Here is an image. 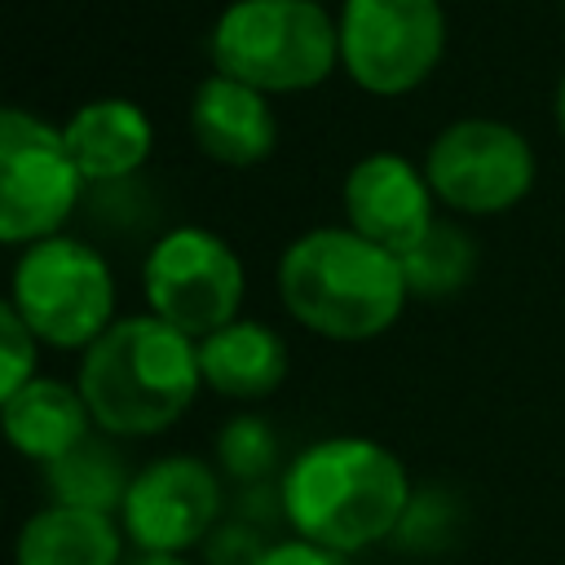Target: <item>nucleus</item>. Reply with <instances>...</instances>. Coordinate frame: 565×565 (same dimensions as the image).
Listing matches in <instances>:
<instances>
[{
	"label": "nucleus",
	"instance_id": "nucleus-6",
	"mask_svg": "<svg viewBox=\"0 0 565 565\" xmlns=\"http://www.w3.org/2000/svg\"><path fill=\"white\" fill-rule=\"evenodd\" d=\"M84 172L71 159L62 124L40 119L35 110H0V243L31 247L53 234H66L71 212L84 194Z\"/></svg>",
	"mask_w": 565,
	"mask_h": 565
},
{
	"label": "nucleus",
	"instance_id": "nucleus-8",
	"mask_svg": "<svg viewBox=\"0 0 565 565\" xmlns=\"http://www.w3.org/2000/svg\"><path fill=\"white\" fill-rule=\"evenodd\" d=\"M424 177L437 194V207L455 216H499L525 203L539 177V159L516 124L463 115L428 141Z\"/></svg>",
	"mask_w": 565,
	"mask_h": 565
},
{
	"label": "nucleus",
	"instance_id": "nucleus-1",
	"mask_svg": "<svg viewBox=\"0 0 565 565\" xmlns=\"http://www.w3.org/2000/svg\"><path fill=\"white\" fill-rule=\"evenodd\" d=\"M411 503L406 463L384 441L358 433L309 441L278 477V508L291 534L340 556H358L397 534Z\"/></svg>",
	"mask_w": 565,
	"mask_h": 565
},
{
	"label": "nucleus",
	"instance_id": "nucleus-22",
	"mask_svg": "<svg viewBox=\"0 0 565 565\" xmlns=\"http://www.w3.org/2000/svg\"><path fill=\"white\" fill-rule=\"evenodd\" d=\"M552 119H556V132H561V141H565V71H561L556 93H552Z\"/></svg>",
	"mask_w": 565,
	"mask_h": 565
},
{
	"label": "nucleus",
	"instance_id": "nucleus-13",
	"mask_svg": "<svg viewBox=\"0 0 565 565\" xmlns=\"http://www.w3.org/2000/svg\"><path fill=\"white\" fill-rule=\"evenodd\" d=\"M62 132L88 185H115L137 177L154 150V124L132 97H93L71 110Z\"/></svg>",
	"mask_w": 565,
	"mask_h": 565
},
{
	"label": "nucleus",
	"instance_id": "nucleus-11",
	"mask_svg": "<svg viewBox=\"0 0 565 565\" xmlns=\"http://www.w3.org/2000/svg\"><path fill=\"white\" fill-rule=\"evenodd\" d=\"M340 207H344L349 230L388 247L393 256L415 247L437 221V194L424 177V163H415L397 150L362 154L344 172Z\"/></svg>",
	"mask_w": 565,
	"mask_h": 565
},
{
	"label": "nucleus",
	"instance_id": "nucleus-19",
	"mask_svg": "<svg viewBox=\"0 0 565 565\" xmlns=\"http://www.w3.org/2000/svg\"><path fill=\"white\" fill-rule=\"evenodd\" d=\"M216 468L230 481H265L278 472V433L269 428V419L243 411L234 419H225V428L216 433Z\"/></svg>",
	"mask_w": 565,
	"mask_h": 565
},
{
	"label": "nucleus",
	"instance_id": "nucleus-16",
	"mask_svg": "<svg viewBox=\"0 0 565 565\" xmlns=\"http://www.w3.org/2000/svg\"><path fill=\"white\" fill-rule=\"evenodd\" d=\"M128 534L119 516L44 503L31 512L13 539V565H124Z\"/></svg>",
	"mask_w": 565,
	"mask_h": 565
},
{
	"label": "nucleus",
	"instance_id": "nucleus-23",
	"mask_svg": "<svg viewBox=\"0 0 565 565\" xmlns=\"http://www.w3.org/2000/svg\"><path fill=\"white\" fill-rule=\"evenodd\" d=\"M132 565H199V561H190V556H137Z\"/></svg>",
	"mask_w": 565,
	"mask_h": 565
},
{
	"label": "nucleus",
	"instance_id": "nucleus-20",
	"mask_svg": "<svg viewBox=\"0 0 565 565\" xmlns=\"http://www.w3.org/2000/svg\"><path fill=\"white\" fill-rule=\"evenodd\" d=\"M40 375V340L22 322V313L4 300L0 305V397L18 393Z\"/></svg>",
	"mask_w": 565,
	"mask_h": 565
},
{
	"label": "nucleus",
	"instance_id": "nucleus-18",
	"mask_svg": "<svg viewBox=\"0 0 565 565\" xmlns=\"http://www.w3.org/2000/svg\"><path fill=\"white\" fill-rule=\"evenodd\" d=\"M477 243L472 234L459 225V221H446L437 216L433 230L402 252V274H406V287L411 296L419 300H450L455 291H463L477 274Z\"/></svg>",
	"mask_w": 565,
	"mask_h": 565
},
{
	"label": "nucleus",
	"instance_id": "nucleus-4",
	"mask_svg": "<svg viewBox=\"0 0 565 565\" xmlns=\"http://www.w3.org/2000/svg\"><path fill=\"white\" fill-rule=\"evenodd\" d=\"M207 62L247 88L296 97L331 79L340 31L322 0H230L207 31Z\"/></svg>",
	"mask_w": 565,
	"mask_h": 565
},
{
	"label": "nucleus",
	"instance_id": "nucleus-15",
	"mask_svg": "<svg viewBox=\"0 0 565 565\" xmlns=\"http://www.w3.org/2000/svg\"><path fill=\"white\" fill-rule=\"evenodd\" d=\"M287 340L260 318H234L199 340L203 388L230 402H260L287 380Z\"/></svg>",
	"mask_w": 565,
	"mask_h": 565
},
{
	"label": "nucleus",
	"instance_id": "nucleus-21",
	"mask_svg": "<svg viewBox=\"0 0 565 565\" xmlns=\"http://www.w3.org/2000/svg\"><path fill=\"white\" fill-rule=\"evenodd\" d=\"M256 565H349V556L340 552H327L318 543H305V539H278V543H265V552L256 556Z\"/></svg>",
	"mask_w": 565,
	"mask_h": 565
},
{
	"label": "nucleus",
	"instance_id": "nucleus-17",
	"mask_svg": "<svg viewBox=\"0 0 565 565\" xmlns=\"http://www.w3.org/2000/svg\"><path fill=\"white\" fill-rule=\"evenodd\" d=\"M49 494L53 503L71 508H93L119 516L124 494L132 486V468L119 459V450L106 441V433H93L84 446H75L66 459L49 463Z\"/></svg>",
	"mask_w": 565,
	"mask_h": 565
},
{
	"label": "nucleus",
	"instance_id": "nucleus-12",
	"mask_svg": "<svg viewBox=\"0 0 565 565\" xmlns=\"http://www.w3.org/2000/svg\"><path fill=\"white\" fill-rule=\"evenodd\" d=\"M190 137L221 168H256L278 150L274 97L212 71L190 97Z\"/></svg>",
	"mask_w": 565,
	"mask_h": 565
},
{
	"label": "nucleus",
	"instance_id": "nucleus-2",
	"mask_svg": "<svg viewBox=\"0 0 565 565\" xmlns=\"http://www.w3.org/2000/svg\"><path fill=\"white\" fill-rule=\"evenodd\" d=\"M274 287L291 322L331 344H366L384 335L411 300L402 256L349 225L296 234L278 256Z\"/></svg>",
	"mask_w": 565,
	"mask_h": 565
},
{
	"label": "nucleus",
	"instance_id": "nucleus-5",
	"mask_svg": "<svg viewBox=\"0 0 565 565\" xmlns=\"http://www.w3.org/2000/svg\"><path fill=\"white\" fill-rule=\"evenodd\" d=\"M9 305L40 344L84 353L115 322V274L93 243L53 234L18 252Z\"/></svg>",
	"mask_w": 565,
	"mask_h": 565
},
{
	"label": "nucleus",
	"instance_id": "nucleus-14",
	"mask_svg": "<svg viewBox=\"0 0 565 565\" xmlns=\"http://www.w3.org/2000/svg\"><path fill=\"white\" fill-rule=\"evenodd\" d=\"M0 419L9 446L40 468L66 459L75 446H84L97 433L79 384L57 375H35L18 393L0 397Z\"/></svg>",
	"mask_w": 565,
	"mask_h": 565
},
{
	"label": "nucleus",
	"instance_id": "nucleus-3",
	"mask_svg": "<svg viewBox=\"0 0 565 565\" xmlns=\"http://www.w3.org/2000/svg\"><path fill=\"white\" fill-rule=\"evenodd\" d=\"M75 384L106 437H159L203 393L199 340L154 313H128L106 327L84 353Z\"/></svg>",
	"mask_w": 565,
	"mask_h": 565
},
{
	"label": "nucleus",
	"instance_id": "nucleus-7",
	"mask_svg": "<svg viewBox=\"0 0 565 565\" xmlns=\"http://www.w3.org/2000/svg\"><path fill=\"white\" fill-rule=\"evenodd\" d=\"M340 71L366 97H406L446 57L441 0H340Z\"/></svg>",
	"mask_w": 565,
	"mask_h": 565
},
{
	"label": "nucleus",
	"instance_id": "nucleus-10",
	"mask_svg": "<svg viewBox=\"0 0 565 565\" xmlns=\"http://www.w3.org/2000/svg\"><path fill=\"white\" fill-rule=\"evenodd\" d=\"M221 468L199 455H159L132 472L119 525L137 556H190L221 530Z\"/></svg>",
	"mask_w": 565,
	"mask_h": 565
},
{
	"label": "nucleus",
	"instance_id": "nucleus-24",
	"mask_svg": "<svg viewBox=\"0 0 565 565\" xmlns=\"http://www.w3.org/2000/svg\"><path fill=\"white\" fill-rule=\"evenodd\" d=\"M561 9H565V0H561Z\"/></svg>",
	"mask_w": 565,
	"mask_h": 565
},
{
	"label": "nucleus",
	"instance_id": "nucleus-9",
	"mask_svg": "<svg viewBox=\"0 0 565 565\" xmlns=\"http://www.w3.org/2000/svg\"><path fill=\"white\" fill-rule=\"evenodd\" d=\"M141 291L146 313L203 340L216 327L243 318L238 305L247 296V269L216 230L177 225L150 243L141 260Z\"/></svg>",
	"mask_w": 565,
	"mask_h": 565
}]
</instances>
